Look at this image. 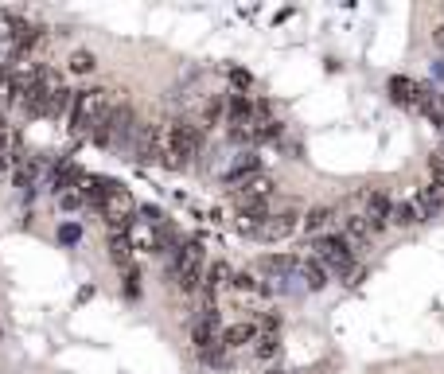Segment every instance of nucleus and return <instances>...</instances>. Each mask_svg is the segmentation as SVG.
Wrapping results in <instances>:
<instances>
[{
	"mask_svg": "<svg viewBox=\"0 0 444 374\" xmlns=\"http://www.w3.org/2000/svg\"><path fill=\"white\" fill-rule=\"evenodd\" d=\"M441 106H444V94H441Z\"/></svg>",
	"mask_w": 444,
	"mask_h": 374,
	"instance_id": "nucleus-25",
	"label": "nucleus"
},
{
	"mask_svg": "<svg viewBox=\"0 0 444 374\" xmlns=\"http://www.w3.org/2000/svg\"><path fill=\"white\" fill-rule=\"evenodd\" d=\"M359 215L374 226V234H382V230L390 226L394 203H390V195H386V191H378V187H366V191L359 195Z\"/></svg>",
	"mask_w": 444,
	"mask_h": 374,
	"instance_id": "nucleus-5",
	"label": "nucleus"
},
{
	"mask_svg": "<svg viewBox=\"0 0 444 374\" xmlns=\"http://www.w3.org/2000/svg\"><path fill=\"white\" fill-rule=\"evenodd\" d=\"M429 168H432V180H444V148H436V152H432Z\"/></svg>",
	"mask_w": 444,
	"mask_h": 374,
	"instance_id": "nucleus-22",
	"label": "nucleus"
},
{
	"mask_svg": "<svg viewBox=\"0 0 444 374\" xmlns=\"http://www.w3.org/2000/svg\"><path fill=\"white\" fill-rule=\"evenodd\" d=\"M121 296L125 301H141V269L137 266L121 273Z\"/></svg>",
	"mask_w": 444,
	"mask_h": 374,
	"instance_id": "nucleus-18",
	"label": "nucleus"
},
{
	"mask_svg": "<svg viewBox=\"0 0 444 374\" xmlns=\"http://www.w3.org/2000/svg\"><path fill=\"white\" fill-rule=\"evenodd\" d=\"M301 266H304V257H296V254H269V257L257 261V269H261L269 281H292L301 273Z\"/></svg>",
	"mask_w": 444,
	"mask_h": 374,
	"instance_id": "nucleus-10",
	"label": "nucleus"
},
{
	"mask_svg": "<svg viewBox=\"0 0 444 374\" xmlns=\"http://www.w3.org/2000/svg\"><path fill=\"white\" fill-rule=\"evenodd\" d=\"M59 242H62V246H78V242H82V226H78V222H62V226H59Z\"/></svg>",
	"mask_w": 444,
	"mask_h": 374,
	"instance_id": "nucleus-21",
	"label": "nucleus"
},
{
	"mask_svg": "<svg viewBox=\"0 0 444 374\" xmlns=\"http://www.w3.org/2000/svg\"><path fill=\"white\" fill-rule=\"evenodd\" d=\"M257 336H261L257 320H250V324H230L226 331H222V343H226L230 351H238V347H250V343H257Z\"/></svg>",
	"mask_w": 444,
	"mask_h": 374,
	"instance_id": "nucleus-13",
	"label": "nucleus"
},
{
	"mask_svg": "<svg viewBox=\"0 0 444 374\" xmlns=\"http://www.w3.org/2000/svg\"><path fill=\"white\" fill-rule=\"evenodd\" d=\"M117 106V94L109 86H94V90H78L74 94V109H71V129L86 141H97V133L106 129L109 113Z\"/></svg>",
	"mask_w": 444,
	"mask_h": 374,
	"instance_id": "nucleus-1",
	"label": "nucleus"
},
{
	"mask_svg": "<svg viewBox=\"0 0 444 374\" xmlns=\"http://www.w3.org/2000/svg\"><path fill=\"white\" fill-rule=\"evenodd\" d=\"M339 218L343 215H339L336 207H312V211L304 215V230H308L312 238H324V234H331V226H336Z\"/></svg>",
	"mask_w": 444,
	"mask_h": 374,
	"instance_id": "nucleus-12",
	"label": "nucleus"
},
{
	"mask_svg": "<svg viewBox=\"0 0 444 374\" xmlns=\"http://www.w3.org/2000/svg\"><path fill=\"white\" fill-rule=\"evenodd\" d=\"M296 277L304 281V289H312V292H320V289H327V281H331V273H327L316 257H304V266H301V273Z\"/></svg>",
	"mask_w": 444,
	"mask_h": 374,
	"instance_id": "nucleus-15",
	"label": "nucleus"
},
{
	"mask_svg": "<svg viewBox=\"0 0 444 374\" xmlns=\"http://www.w3.org/2000/svg\"><path fill=\"white\" fill-rule=\"evenodd\" d=\"M203 273H207V254L199 242H180V250L168 257V281L183 296L203 292Z\"/></svg>",
	"mask_w": 444,
	"mask_h": 374,
	"instance_id": "nucleus-2",
	"label": "nucleus"
},
{
	"mask_svg": "<svg viewBox=\"0 0 444 374\" xmlns=\"http://www.w3.org/2000/svg\"><path fill=\"white\" fill-rule=\"evenodd\" d=\"M164 133H168V156H164L168 168H187V164L203 152V129H199V125L168 121V125H164Z\"/></svg>",
	"mask_w": 444,
	"mask_h": 374,
	"instance_id": "nucleus-3",
	"label": "nucleus"
},
{
	"mask_svg": "<svg viewBox=\"0 0 444 374\" xmlns=\"http://www.w3.org/2000/svg\"><path fill=\"white\" fill-rule=\"evenodd\" d=\"M432 39H436V47H441V51H444V24H441V27H436V32H432Z\"/></svg>",
	"mask_w": 444,
	"mask_h": 374,
	"instance_id": "nucleus-23",
	"label": "nucleus"
},
{
	"mask_svg": "<svg viewBox=\"0 0 444 374\" xmlns=\"http://www.w3.org/2000/svg\"><path fill=\"white\" fill-rule=\"evenodd\" d=\"M312 257L331 273V277H351L355 273V250L343 234H324V238H312Z\"/></svg>",
	"mask_w": 444,
	"mask_h": 374,
	"instance_id": "nucleus-4",
	"label": "nucleus"
},
{
	"mask_svg": "<svg viewBox=\"0 0 444 374\" xmlns=\"http://www.w3.org/2000/svg\"><path fill=\"white\" fill-rule=\"evenodd\" d=\"M273 374H288V371H273Z\"/></svg>",
	"mask_w": 444,
	"mask_h": 374,
	"instance_id": "nucleus-24",
	"label": "nucleus"
},
{
	"mask_svg": "<svg viewBox=\"0 0 444 374\" xmlns=\"http://www.w3.org/2000/svg\"><path fill=\"white\" fill-rule=\"evenodd\" d=\"M339 234H343V238L351 242V250H355V254H359L362 246H371V242L378 238V234H374V226L359 215V211H351V215L339 218Z\"/></svg>",
	"mask_w": 444,
	"mask_h": 374,
	"instance_id": "nucleus-9",
	"label": "nucleus"
},
{
	"mask_svg": "<svg viewBox=\"0 0 444 374\" xmlns=\"http://www.w3.org/2000/svg\"><path fill=\"white\" fill-rule=\"evenodd\" d=\"M277 351H281V331H261L257 343H253V355L257 359H273Z\"/></svg>",
	"mask_w": 444,
	"mask_h": 374,
	"instance_id": "nucleus-17",
	"label": "nucleus"
},
{
	"mask_svg": "<svg viewBox=\"0 0 444 374\" xmlns=\"http://www.w3.org/2000/svg\"><path fill=\"white\" fill-rule=\"evenodd\" d=\"M417 222H425V215H421V207L413 203V199H401V203H394L390 226H417Z\"/></svg>",
	"mask_w": 444,
	"mask_h": 374,
	"instance_id": "nucleus-16",
	"label": "nucleus"
},
{
	"mask_svg": "<svg viewBox=\"0 0 444 374\" xmlns=\"http://www.w3.org/2000/svg\"><path fill=\"white\" fill-rule=\"evenodd\" d=\"M230 289H238V292H265L269 285H261V277L253 273V269H246V273H234V285Z\"/></svg>",
	"mask_w": 444,
	"mask_h": 374,
	"instance_id": "nucleus-19",
	"label": "nucleus"
},
{
	"mask_svg": "<svg viewBox=\"0 0 444 374\" xmlns=\"http://www.w3.org/2000/svg\"><path fill=\"white\" fill-rule=\"evenodd\" d=\"M222 316L218 312H195L191 316V343H195V355L207 347H215V343H222Z\"/></svg>",
	"mask_w": 444,
	"mask_h": 374,
	"instance_id": "nucleus-6",
	"label": "nucleus"
},
{
	"mask_svg": "<svg viewBox=\"0 0 444 374\" xmlns=\"http://www.w3.org/2000/svg\"><path fill=\"white\" fill-rule=\"evenodd\" d=\"M226 285H234V273H230V266H226V261H207V273H203V292L218 296V292L226 289Z\"/></svg>",
	"mask_w": 444,
	"mask_h": 374,
	"instance_id": "nucleus-14",
	"label": "nucleus"
},
{
	"mask_svg": "<svg viewBox=\"0 0 444 374\" xmlns=\"http://www.w3.org/2000/svg\"><path fill=\"white\" fill-rule=\"evenodd\" d=\"M296 226H304V218L296 215V207H288V211H281V215H269L261 222V230L253 234V238H261V242H281V238H288Z\"/></svg>",
	"mask_w": 444,
	"mask_h": 374,
	"instance_id": "nucleus-8",
	"label": "nucleus"
},
{
	"mask_svg": "<svg viewBox=\"0 0 444 374\" xmlns=\"http://www.w3.org/2000/svg\"><path fill=\"white\" fill-rule=\"evenodd\" d=\"M86 183V172L74 164V160H59V164H51L47 168V191L59 199V195L74 191V187H82Z\"/></svg>",
	"mask_w": 444,
	"mask_h": 374,
	"instance_id": "nucleus-7",
	"label": "nucleus"
},
{
	"mask_svg": "<svg viewBox=\"0 0 444 374\" xmlns=\"http://www.w3.org/2000/svg\"><path fill=\"white\" fill-rule=\"evenodd\" d=\"M413 203L421 207V215H425V218L441 215V211H444V180H429L425 187H417Z\"/></svg>",
	"mask_w": 444,
	"mask_h": 374,
	"instance_id": "nucleus-11",
	"label": "nucleus"
},
{
	"mask_svg": "<svg viewBox=\"0 0 444 374\" xmlns=\"http://www.w3.org/2000/svg\"><path fill=\"white\" fill-rule=\"evenodd\" d=\"M67 67H71V74H94L97 59H94V51H74Z\"/></svg>",
	"mask_w": 444,
	"mask_h": 374,
	"instance_id": "nucleus-20",
	"label": "nucleus"
}]
</instances>
